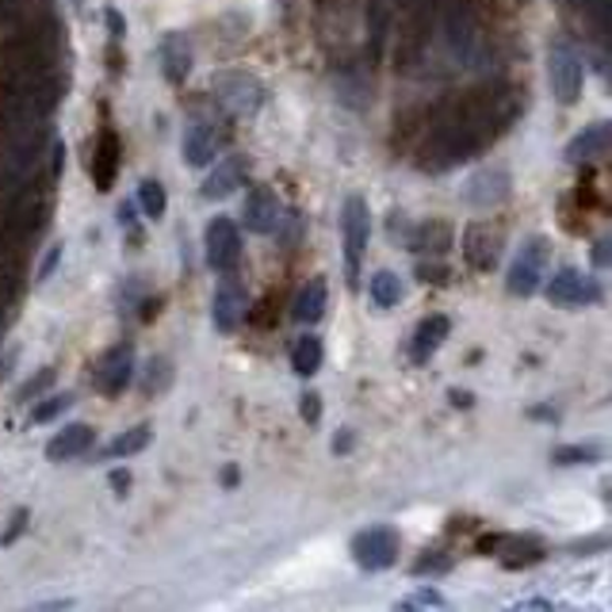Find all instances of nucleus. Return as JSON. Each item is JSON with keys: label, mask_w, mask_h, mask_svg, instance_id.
<instances>
[{"label": "nucleus", "mask_w": 612, "mask_h": 612, "mask_svg": "<svg viewBox=\"0 0 612 612\" xmlns=\"http://www.w3.org/2000/svg\"><path fill=\"white\" fill-rule=\"evenodd\" d=\"M108 28H111V35H116V39L127 35V28H123V20H119V12H108Z\"/></svg>", "instance_id": "nucleus-36"}, {"label": "nucleus", "mask_w": 612, "mask_h": 612, "mask_svg": "<svg viewBox=\"0 0 612 612\" xmlns=\"http://www.w3.org/2000/svg\"><path fill=\"white\" fill-rule=\"evenodd\" d=\"M161 62H165V77L173 80V85H181V80L188 77V69H192L188 39H184V35H168L165 43H161Z\"/></svg>", "instance_id": "nucleus-21"}, {"label": "nucleus", "mask_w": 612, "mask_h": 612, "mask_svg": "<svg viewBox=\"0 0 612 612\" xmlns=\"http://www.w3.org/2000/svg\"><path fill=\"white\" fill-rule=\"evenodd\" d=\"M582 58H578L575 46L555 43L547 54V80H551V92L559 103H575L582 96Z\"/></svg>", "instance_id": "nucleus-3"}, {"label": "nucleus", "mask_w": 612, "mask_h": 612, "mask_svg": "<svg viewBox=\"0 0 612 612\" xmlns=\"http://www.w3.org/2000/svg\"><path fill=\"white\" fill-rule=\"evenodd\" d=\"M146 445H150V425H139V429H131V433H123L119 440H111L108 456H134V452H142Z\"/></svg>", "instance_id": "nucleus-26"}, {"label": "nucleus", "mask_w": 612, "mask_h": 612, "mask_svg": "<svg viewBox=\"0 0 612 612\" xmlns=\"http://www.w3.org/2000/svg\"><path fill=\"white\" fill-rule=\"evenodd\" d=\"M215 157H219V131H215L211 123L188 127V134H184V161L204 168V165H211Z\"/></svg>", "instance_id": "nucleus-14"}, {"label": "nucleus", "mask_w": 612, "mask_h": 612, "mask_svg": "<svg viewBox=\"0 0 612 612\" xmlns=\"http://www.w3.org/2000/svg\"><path fill=\"white\" fill-rule=\"evenodd\" d=\"M586 20L593 23L598 39L609 35V0H586Z\"/></svg>", "instance_id": "nucleus-28"}, {"label": "nucleus", "mask_w": 612, "mask_h": 612, "mask_svg": "<svg viewBox=\"0 0 612 612\" xmlns=\"http://www.w3.org/2000/svg\"><path fill=\"white\" fill-rule=\"evenodd\" d=\"M409 241H414V249H422V253H448V245H452V227H448L445 219H433Z\"/></svg>", "instance_id": "nucleus-23"}, {"label": "nucleus", "mask_w": 612, "mask_h": 612, "mask_svg": "<svg viewBox=\"0 0 612 612\" xmlns=\"http://www.w3.org/2000/svg\"><path fill=\"white\" fill-rule=\"evenodd\" d=\"M116 173H119V134L111 131V127H103L100 139H96V150H92V181L100 192H108L111 184H116Z\"/></svg>", "instance_id": "nucleus-13"}, {"label": "nucleus", "mask_w": 612, "mask_h": 612, "mask_svg": "<svg viewBox=\"0 0 612 612\" xmlns=\"http://www.w3.org/2000/svg\"><path fill=\"white\" fill-rule=\"evenodd\" d=\"M111 487H116L119 498H123L127 490H131V474H127V471H116V474H111Z\"/></svg>", "instance_id": "nucleus-35"}, {"label": "nucleus", "mask_w": 612, "mask_h": 612, "mask_svg": "<svg viewBox=\"0 0 612 612\" xmlns=\"http://www.w3.org/2000/svg\"><path fill=\"white\" fill-rule=\"evenodd\" d=\"M241 181H245V161L227 157V161H219V168L204 181V196L222 199V196H230L233 188H241Z\"/></svg>", "instance_id": "nucleus-19"}, {"label": "nucleus", "mask_w": 612, "mask_h": 612, "mask_svg": "<svg viewBox=\"0 0 612 612\" xmlns=\"http://www.w3.org/2000/svg\"><path fill=\"white\" fill-rule=\"evenodd\" d=\"M321 357H326V349H321L318 337H314V334L299 337V341H295V349H292V368H295V375L310 380V375L321 368Z\"/></svg>", "instance_id": "nucleus-22"}, {"label": "nucleus", "mask_w": 612, "mask_h": 612, "mask_svg": "<svg viewBox=\"0 0 612 612\" xmlns=\"http://www.w3.org/2000/svg\"><path fill=\"white\" fill-rule=\"evenodd\" d=\"M368 238H372V215H368V204L360 196H349L341 207V241H345V276H349L352 287H357V280H360Z\"/></svg>", "instance_id": "nucleus-1"}, {"label": "nucleus", "mask_w": 612, "mask_h": 612, "mask_svg": "<svg viewBox=\"0 0 612 612\" xmlns=\"http://www.w3.org/2000/svg\"><path fill=\"white\" fill-rule=\"evenodd\" d=\"M368 295L380 310H391V306L402 303V280L394 272H375L372 284H368Z\"/></svg>", "instance_id": "nucleus-24"}, {"label": "nucleus", "mask_w": 612, "mask_h": 612, "mask_svg": "<svg viewBox=\"0 0 612 612\" xmlns=\"http://www.w3.org/2000/svg\"><path fill=\"white\" fill-rule=\"evenodd\" d=\"M463 199L474 207H498L510 199V173L505 168H482L467 181Z\"/></svg>", "instance_id": "nucleus-10"}, {"label": "nucleus", "mask_w": 612, "mask_h": 612, "mask_svg": "<svg viewBox=\"0 0 612 612\" xmlns=\"http://www.w3.org/2000/svg\"><path fill=\"white\" fill-rule=\"evenodd\" d=\"M605 153H609V123H593L567 146V161L586 165V161H598V157H605Z\"/></svg>", "instance_id": "nucleus-18"}, {"label": "nucleus", "mask_w": 612, "mask_h": 612, "mask_svg": "<svg viewBox=\"0 0 612 612\" xmlns=\"http://www.w3.org/2000/svg\"><path fill=\"white\" fill-rule=\"evenodd\" d=\"M448 329H452V321H448L445 314H433V318H425L422 326H417V334H414V345H409V360H414V364H425V360H429L433 352L445 345Z\"/></svg>", "instance_id": "nucleus-15"}, {"label": "nucleus", "mask_w": 612, "mask_h": 612, "mask_svg": "<svg viewBox=\"0 0 612 612\" xmlns=\"http://www.w3.org/2000/svg\"><path fill=\"white\" fill-rule=\"evenodd\" d=\"M544 272H547V241L528 238L525 245H521L517 261H513L505 287H510V295H536L539 284H544Z\"/></svg>", "instance_id": "nucleus-4"}, {"label": "nucleus", "mask_w": 612, "mask_h": 612, "mask_svg": "<svg viewBox=\"0 0 612 612\" xmlns=\"http://www.w3.org/2000/svg\"><path fill=\"white\" fill-rule=\"evenodd\" d=\"M498 249H502V233L490 227V222H471L463 230V256L471 269L490 272L498 264Z\"/></svg>", "instance_id": "nucleus-8"}, {"label": "nucleus", "mask_w": 612, "mask_h": 612, "mask_svg": "<svg viewBox=\"0 0 612 612\" xmlns=\"http://www.w3.org/2000/svg\"><path fill=\"white\" fill-rule=\"evenodd\" d=\"M92 440H96V433L88 429V425H66V429L46 445V456H51L54 463H62V459H77L92 448Z\"/></svg>", "instance_id": "nucleus-17"}, {"label": "nucleus", "mask_w": 612, "mask_h": 612, "mask_svg": "<svg viewBox=\"0 0 612 612\" xmlns=\"http://www.w3.org/2000/svg\"><path fill=\"white\" fill-rule=\"evenodd\" d=\"M241 215H245V227L253 233H272L280 227V204L276 196H272V188H253L245 196V207H241Z\"/></svg>", "instance_id": "nucleus-12"}, {"label": "nucleus", "mask_w": 612, "mask_h": 612, "mask_svg": "<svg viewBox=\"0 0 612 612\" xmlns=\"http://www.w3.org/2000/svg\"><path fill=\"white\" fill-rule=\"evenodd\" d=\"M139 199H142V211H146L150 219H161L168 207V196H165V188H161V181H142Z\"/></svg>", "instance_id": "nucleus-25"}, {"label": "nucleus", "mask_w": 612, "mask_h": 612, "mask_svg": "<svg viewBox=\"0 0 612 612\" xmlns=\"http://www.w3.org/2000/svg\"><path fill=\"white\" fill-rule=\"evenodd\" d=\"M352 555L364 570H386L398 559V533L394 528H368L352 539Z\"/></svg>", "instance_id": "nucleus-6"}, {"label": "nucleus", "mask_w": 612, "mask_h": 612, "mask_svg": "<svg viewBox=\"0 0 612 612\" xmlns=\"http://www.w3.org/2000/svg\"><path fill=\"white\" fill-rule=\"evenodd\" d=\"M245 310H249L245 287L227 272V280H222L219 292H215V326H219L222 334H233V329L241 326V318H245Z\"/></svg>", "instance_id": "nucleus-11"}, {"label": "nucleus", "mask_w": 612, "mask_h": 612, "mask_svg": "<svg viewBox=\"0 0 612 612\" xmlns=\"http://www.w3.org/2000/svg\"><path fill=\"white\" fill-rule=\"evenodd\" d=\"M326 303H329V287L326 280H310V284L299 292V299H295L292 314L295 321H303V326H310V321H318L321 314H326Z\"/></svg>", "instance_id": "nucleus-20"}, {"label": "nucleus", "mask_w": 612, "mask_h": 612, "mask_svg": "<svg viewBox=\"0 0 612 612\" xmlns=\"http://www.w3.org/2000/svg\"><path fill=\"white\" fill-rule=\"evenodd\" d=\"M445 23H448V43H452V51L456 54H471L474 20H471V8H467V0H448Z\"/></svg>", "instance_id": "nucleus-16"}, {"label": "nucleus", "mask_w": 612, "mask_h": 612, "mask_svg": "<svg viewBox=\"0 0 612 612\" xmlns=\"http://www.w3.org/2000/svg\"><path fill=\"white\" fill-rule=\"evenodd\" d=\"M119 222H123V230H131L134 238H139V222H134V207L131 204L119 207Z\"/></svg>", "instance_id": "nucleus-33"}, {"label": "nucleus", "mask_w": 612, "mask_h": 612, "mask_svg": "<svg viewBox=\"0 0 612 612\" xmlns=\"http://www.w3.org/2000/svg\"><path fill=\"white\" fill-rule=\"evenodd\" d=\"M211 92L230 116H253L264 103V85L249 74H215Z\"/></svg>", "instance_id": "nucleus-2"}, {"label": "nucleus", "mask_w": 612, "mask_h": 612, "mask_svg": "<svg viewBox=\"0 0 612 612\" xmlns=\"http://www.w3.org/2000/svg\"><path fill=\"white\" fill-rule=\"evenodd\" d=\"M204 245H207V264H211L215 272H233L241 261V230L233 227V219L227 215H219V219H211V227L204 233Z\"/></svg>", "instance_id": "nucleus-5"}, {"label": "nucleus", "mask_w": 612, "mask_h": 612, "mask_svg": "<svg viewBox=\"0 0 612 612\" xmlns=\"http://www.w3.org/2000/svg\"><path fill=\"white\" fill-rule=\"evenodd\" d=\"M131 372H134V349L123 341V345H116V349L103 352L100 368H96V383H100L103 394H119L131 383Z\"/></svg>", "instance_id": "nucleus-9"}, {"label": "nucleus", "mask_w": 612, "mask_h": 612, "mask_svg": "<svg viewBox=\"0 0 612 612\" xmlns=\"http://www.w3.org/2000/svg\"><path fill=\"white\" fill-rule=\"evenodd\" d=\"M321 406H318V394H303V417L306 422H318Z\"/></svg>", "instance_id": "nucleus-32"}, {"label": "nucleus", "mask_w": 612, "mask_h": 612, "mask_svg": "<svg viewBox=\"0 0 612 612\" xmlns=\"http://www.w3.org/2000/svg\"><path fill=\"white\" fill-rule=\"evenodd\" d=\"M605 249H609L605 241H598V253H593V256H598V264H605V261H609V253H605Z\"/></svg>", "instance_id": "nucleus-38"}, {"label": "nucleus", "mask_w": 612, "mask_h": 612, "mask_svg": "<svg viewBox=\"0 0 612 612\" xmlns=\"http://www.w3.org/2000/svg\"><path fill=\"white\" fill-rule=\"evenodd\" d=\"M433 609V605H445V598H440L437 590H425V593H417V598H406V601H398V609Z\"/></svg>", "instance_id": "nucleus-30"}, {"label": "nucleus", "mask_w": 612, "mask_h": 612, "mask_svg": "<svg viewBox=\"0 0 612 612\" xmlns=\"http://www.w3.org/2000/svg\"><path fill=\"white\" fill-rule=\"evenodd\" d=\"M551 459H555V463H582V459L590 463V459H598V448H582V445H578V448H559Z\"/></svg>", "instance_id": "nucleus-29"}, {"label": "nucleus", "mask_w": 612, "mask_h": 612, "mask_svg": "<svg viewBox=\"0 0 612 612\" xmlns=\"http://www.w3.org/2000/svg\"><path fill=\"white\" fill-rule=\"evenodd\" d=\"M402 8H406V12H414V15H422V8L429 4V0H398Z\"/></svg>", "instance_id": "nucleus-37"}, {"label": "nucleus", "mask_w": 612, "mask_h": 612, "mask_svg": "<svg viewBox=\"0 0 612 612\" xmlns=\"http://www.w3.org/2000/svg\"><path fill=\"white\" fill-rule=\"evenodd\" d=\"M69 406H74V398H69V394H54V398H46L43 406H35L31 422H35V425H46V422H54L58 414H66Z\"/></svg>", "instance_id": "nucleus-27"}, {"label": "nucleus", "mask_w": 612, "mask_h": 612, "mask_svg": "<svg viewBox=\"0 0 612 612\" xmlns=\"http://www.w3.org/2000/svg\"><path fill=\"white\" fill-rule=\"evenodd\" d=\"M168 383V360H150V375H146V391H157V386Z\"/></svg>", "instance_id": "nucleus-31"}, {"label": "nucleus", "mask_w": 612, "mask_h": 612, "mask_svg": "<svg viewBox=\"0 0 612 612\" xmlns=\"http://www.w3.org/2000/svg\"><path fill=\"white\" fill-rule=\"evenodd\" d=\"M547 299L555 306H586L601 299V287L590 276H582L578 269H559L547 280Z\"/></svg>", "instance_id": "nucleus-7"}, {"label": "nucleus", "mask_w": 612, "mask_h": 612, "mask_svg": "<svg viewBox=\"0 0 612 612\" xmlns=\"http://www.w3.org/2000/svg\"><path fill=\"white\" fill-rule=\"evenodd\" d=\"M51 380H54V372H43L39 380H31L28 386H23V398H28V394H35V391H43V386L51 383Z\"/></svg>", "instance_id": "nucleus-34"}]
</instances>
